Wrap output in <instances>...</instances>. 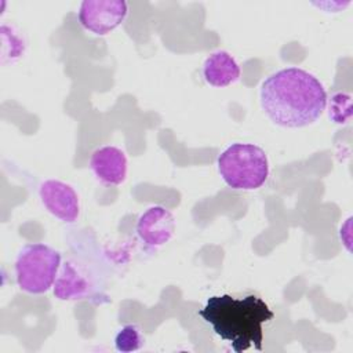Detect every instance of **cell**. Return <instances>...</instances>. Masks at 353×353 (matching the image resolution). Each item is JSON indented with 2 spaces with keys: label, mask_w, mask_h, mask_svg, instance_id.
<instances>
[{
  "label": "cell",
  "mask_w": 353,
  "mask_h": 353,
  "mask_svg": "<svg viewBox=\"0 0 353 353\" xmlns=\"http://www.w3.org/2000/svg\"><path fill=\"white\" fill-rule=\"evenodd\" d=\"M59 268V251L44 243L26 244L15 259L17 284L28 294H44L54 285Z\"/></svg>",
  "instance_id": "obj_4"
},
{
  "label": "cell",
  "mask_w": 353,
  "mask_h": 353,
  "mask_svg": "<svg viewBox=\"0 0 353 353\" xmlns=\"http://www.w3.org/2000/svg\"><path fill=\"white\" fill-rule=\"evenodd\" d=\"M125 153L112 145L98 148L90 157V168L105 185H120L127 178Z\"/></svg>",
  "instance_id": "obj_9"
},
{
  "label": "cell",
  "mask_w": 353,
  "mask_h": 353,
  "mask_svg": "<svg viewBox=\"0 0 353 353\" xmlns=\"http://www.w3.org/2000/svg\"><path fill=\"white\" fill-rule=\"evenodd\" d=\"M52 291L61 301L87 299L94 292V283L84 266L68 259L59 268Z\"/></svg>",
  "instance_id": "obj_7"
},
{
  "label": "cell",
  "mask_w": 353,
  "mask_h": 353,
  "mask_svg": "<svg viewBox=\"0 0 353 353\" xmlns=\"http://www.w3.org/2000/svg\"><path fill=\"white\" fill-rule=\"evenodd\" d=\"M261 106L277 125L301 128L313 124L325 110L327 91L305 69L290 66L266 77L259 91Z\"/></svg>",
  "instance_id": "obj_1"
},
{
  "label": "cell",
  "mask_w": 353,
  "mask_h": 353,
  "mask_svg": "<svg viewBox=\"0 0 353 353\" xmlns=\"http://www.w3.org/2000/svg\"><path fill=\"white\" fill-rule=\"evenodd\" d=\"M218 171L233 189L254 190L269 176V160L262 148L254 143H232L218 157Z\"/></svg>",
  "instance_id": "obj_3"
},
{
  "label": "cell",
  "mask_w": 353,
  "mask_h": 353,
  "mask_svg": "<svg viewBox=\"0 0 353 353\" xmlns=\"http://www.w3.org/2000/svg\"><path fill=\"white\" fill-rule=\"evenodd\" d=\"M124 0H84L79 8V22L94 34L105 36L116 29L127 17Z\"/></svg>",
  "instance_id": "obj_5"
},
{
  "label": "cell",
  "mask_w": 353,
  "mask_h": 353,
  "mask_svg": "<svg viewBox=\"0 0 353 353\" xmlns=\"http://www.w3.org/2000/svg\"><path fill=\"white\" fill-rule=\"evenodd\" d=\"M205 81L214 87H226L240 77V66L228 51L219 50L207 57L203 65Z\"/></svg>",
  "instance_id": "obj_10"
},
{
  "label": "cell",
  "mask_w": 353,
  "mask_h": 353,
  "mask_svg": "<svg viewBox=\"0 0 353 353\" xmlns=\"http://www.w3.org/2000/svg\"><path fill=\"white\" fill-rule=\"evenodd\" d=\"M145 345V336L135 324L124 325L114 338V346L119 352H135Z\"/></svg>",
  "instance_id": "obj_11"
},
{
  "label": "cell",
  "mask_w": 353,
  "mask_h": 353,
  "mask_svg": "<svg viewBox=\"0 0 353 353\" xmlns=\"http://www.w3.org/2000/svg\"><path fill=\"white\" fill-rule=\"evenodd\" d=\"M39 196L50 214L66 223H73L80 215L77 192L66 182L47 179L39 186Z\"/></svg>",
  "instance_id": "obj_6"
},
{
  "label": "cell",
  "mask_w": 353,
  "mask_h": 353,
  "mask_svg": "<svg viewBox=\"0 0 353 353\" xmlns=\"http://www.w3.org/2000/svg\"><path fill=\"white\" fill-rule=\"evenodd\" d=\"M137 234L150 247H160L170 241L175 232V218L161 205L149 207L137 221Z\"/></svg>",
  "instance_id": "obj_8"
},
{
  "label": "cell",
  "mask_w": 353,
  "mask_h": 353,
  "mask_svg": "<svg viewBox=\"0 0 353 353\" xmlns=\"http://www.w3.org/2000/svg\"><path fill=\"white\" fill-rule=\"evenodd\" d=\"M199 316L236 353L250 347L261 352L263 343L262 325L274 319V313L268 303L254 294L243 298H234L229 294L210 296L204 307L199 310Z\"/></svg>",
  "instance_id": "obj_2"
}]
</instances>
